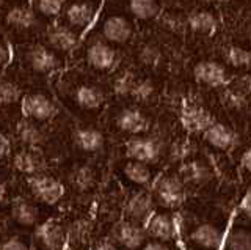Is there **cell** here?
<instances>
[{"mask_svg":"<svg viewBox=\"0 0 251 250\" xmlns=\"http://www.w3.org/2000/svg\"><path fill=\"white\" fill-rule=\"evenodd\" d=\"M13 166L16 170L21 171V173L33 176L38 173H43L46 168V161L43 158V154L36 151V148L27 146L14 154Z\"/></svg>","mask_w":251,"mask_h":250,"instance_id":"cell-14","label":"cell"},{"mask_svg":"<svg viewBox=\"0 0 251 250\" xmlns=\"http://www.w3.org/2000/svg\"><path fill=\"white\" fill-rule=\"evenodd\" d=\"M179 178L182 179V183L201 186L210 181L212 178V170L206 162L202 161H187L182 164V167L179 170Z\"/></svg>","mask_w":251,"mask_h":250,"instance_id":"cell-18","label":"cell"},{"mask_svg":"<svg viewBox=\"0 0 251 250\" xmlns=\"http://www.w3.org/2000/svg\"><path fill=\"white\" fill-rule=\"evenodd\" d=\"M137 60L145 68H157L163 60V52L157 44L145 43L137 51Z\"/></svg>","mask_w":251,"mask_h":250,"instance_id":"cell-30","label":"cell"},{"mask_svg":"<svg viewBox=\"0 0 251 250\" xmlns=\"http://www.w3.org/2000/svg\"><path fill=\"white\" fill-rule=\"evenodd\" d=\"M68 0H31L30 6L36 13V16L57 18L66 6Z\"/></svg>","mask_w":251,"mask_h":250,"instance_id":"cell-31","label":"cell"},{"mask_svg":"<svg viewBox=\"0 0 251 250\" xmlns=\"http://www.w3.org/2000/svg\"><path fill=\"white\" fill-rule=\"evenodd\" d=\"M116 126L120 128L123 132H127L132 136H140L145 134L151 128V121L145 115V112H141L140 109H123V111L116 115L115 118Z\"/></svg>","mask_w":251,"mask_h":250,"instance_id":"cell-12","label":"cell"},{"mask_svg":"<svg viewBox=\"0 0 251 250\" xmlns=\"http://www.w3.org/2000/svg\"><path fill=\"white\" fill-rule=\"evenodd\" d=\"M133 27L132 22L121 14L105 18L100 27V38L110 44H126L132 40Z\"/></svg>","mask_w":251,"mask_h":250,"instance_id":"cell-11","label":"cell"},{"mask_svg":"<svg viewBox=\"0 0 251 250\" xmlns=\"http://www.w3.org/2000/svg\"><path fill=\"white\" fill-rule=\"evenodd\" d=\"M185 24L196 35L212 36L218 28V19L212 11L200 10L192 13L188 18H185Z\"/></svg>","mask_w":251,"mask_h":250,"instance_id":"cell-19","label":"cell"},{"mask_svg":"<svg viewBox=\"0 0 251 250\" xmlns=\"http://www.w3.org/2000/svg\"><path fill=\"white\" fill-rule=\"evenodd\" d=\"M154 208V197L146 191L133 194L127 201V214L137 221L148 217Z\"/></svg>","mask_w":251,"mask_h":250,"instance_id":"cell-25","label":"cell"},{"mask_svg":"<svg viewBox=\"0 0 251 250\" xmlns=\"http://www.w3.org/2000/svg\"><path fill=\"white\" fill-rule=\"evenodd\" d=\"M210 2H215V3H231V2H235V0H210Z\"/></svg>","mask_w":251,"mask_h":250,"instance_id":"cell-48","label":"cell"},{"mask_svg":"<svg viewBox=\"0 0 251 250\" xmlns=\"http://www.w3.org/2000/svg\"><path fill=\"white\" fill-rule=\"evenodd\" d=\"M63 18L68 26H71L78 33L85 32L98 16V5L90 0H78V2L69 3L63 8Z\"/></svg>","mask_w":251,"mask_h":250,"instance_id":"cell-7","label":"cell"},{"mask_svg":"<svg viewBox=\"0 0 251 250\" xmlns=\"http://www.w3.org/2000/svg\"><path fill=\"white\" fill-rule=\"evenodd\" d=\"M123 171L129 181L138 186H146L151 183V179H152V171L149 168L148 164L138 162V161H129L124 166Z\"/></svg>","mask_w":251,"mask_h":250,"instance_id":"cell-29","label":"cell"},{"mask_svg":"<svg viewBox=\"0 0 251 250\" xmlns=\"http://www.w3.org/2000/svg\"><path fill=\"white\" fill-rule=\"evenodd\" d=\"M179 120L187 132L202 134L215 121V116L206 107L196 104L193 101L184 99L179 109Z\"/></svg>","mask_w":251,"mask_h":250,"instance_id":"cell-3","label":"cell"},{"mask_svg":"<svg viewBox=\"0 0 251 250\" xmlns=\"http://www.w3.org/2000/svg\"><path fill=\"white\" fill-rule=\"evenodd\" d=\"M227 250H251V236L247 230H234L227 239Z\"/></svg>","mask_w":251,"mask_h":250,"instance_id":"cell-37","label":"cell"},{"mask_svg":"<svg viewBox=\"0 0 251 250\" xmlns=\"http://www.w3.org/2000/svg\"><path fill=\"white\" fill-rule=\"evenodd\" d=\"M148 233L157 241H170L175 234V225L167 214H155L148 225Z\"/></svg>","mask_w":251,"mask_h":250,"instance_id":"cell-27","label":"cell"},{"mask_svg":"<svg viewBox=\"0 0 251 250\" xmlns=\"http://www.w3.org/2000/svg\"><path fill=\"white\" fill-rule=\"evenodd\" d=\"M16 136L28 148H38L46 142V136L43 129L38 126V123L25 118V116L16 124Z\"/></svg>","mask_w":251,"mask_h":250,"instance_id":"cell-20","label":"cell"},{"mask_svg":"<svg viewBox=\"0 0 251 250\" xmlns=\"http://www.w3.org/2000/svg\"><path fill=\"white\" fill-rule=\"evenodd\" d=\"M130 14L138 21L159 19L162 14V5L159 0H127Z\"/></svg>","mask_w":251,"mask_h":250,"instance_id":"cell-23","label":"cell"},{"mask_svg":"<svg viewBox=\"0 0 251 250\" xmlns=\"http://www.w3.org/2000/svg\"><path fill=\"white\" fill-rule=\"evenodd\" d=\"M202 137L212 148H215V150H220V151L231 150L235 145V142H237L235 131L231 126H227L225 123H220L217 120L202 132Z\"/></svg>","mask_w":251,"mask_h":250,"instance_id":"cell-13","label":"cell"},{"mask_svg":"<svg viewBox=\"0 0 251 250\" xmlns=\"http://www.w3.org/2000/svg\"><path fill=\"white\" fill-rule=\"evenodd\" d=\"M240 167H243L247 171L251 170V153H250V150H245L243 154L240 156Z\"/></svg>","mask_w":251,"mask_h":250,"instance_id":"cell-43","label":"cell"},{"mask_svg":"<svg viewBox=\"0 0 251 250\" xmlns=\"http://www.w3.org/2000/svg\"><path fill=\"white\" fill-rule=\"evenodd\" d=\"M11 150V143L10 140H8V137L3 134L2 131H0V159L5 158V156H8V153H10Z\"/></svg>","mask_w":251,"mask_h":250,"instance_id":"cell-42","label":"cell"},{"mask_svg":"<svg viewBox=\"0 0 251 250\" xmlns=\"http://www.w3.org/2000/svg\"><path fill=\"white\" fill-rule=\"evenodd\" d=\"M36 234H38V239L43 242V246L47 250H58L63 244V239H65L61 226L50 221L39 225Z\"/></svg>","mask_w":251,"mask_h":250,"instance_id":"cell-26","label":"cell"},{"mask_svg":"<svg viewBox=\"0 0 251 250\" xmlns=\"http://www.w3.org/2000/svg\"><path fill=\"white\" fill-rule=\"evenodd\" d=\"M0 250H28V247L19 238H10L0 246Z\"/></svg>","mask_w":251,"mask_h":250,"instance_id":"cell-41","label":"cell"},{"mask_svg":"<svg viewBox=\"0 0 251 250\" xmlns=\"http://www.w3.org/2000/svg\"><path fill=\"white\" fill-rule=\"evenodd\" d=\"M22 91L19 85L10 79H0V106H13L19 103Z\"/></svg>","mask_w":251,"mask_h":250,"instance_id":"cell-33","label":"cell"},{"mask_svg":"<svg viewBox=\"0 0 251 250\" xmlns=\"http://www.w3.org/2000/svg\"><path fill=\"white\" fill-rule=\"evenodd\" d=\"M243 208H245L247 214H250V194H247L245 198H243Z\"/></svg>","mask_w":251,"mask_h":250,"instance_id":"cell-47","label":"cell"},{"mask_svg":"<svg viewBox=\"0 0 251 250\" xmlns=\"http://www.w3.org/2000/svg\"><path fill=\"white\" fill-rule=\"evenodd\" d=\"M154 200L160 206L175 209L185 200V186L177 175H163L154 184Z\"/></svg>","mask_w":251,"mask_h":250,"instance_id":"cell-1","label":"cell"},{"mask_svg":"<svg viewBox=\"0 0 251 250\" xmlns=\"http://www.w3.org/2000/svg\"><path fill=\"white\" fill-rule=\"evenodd\" d=\"M28 187L35 197L46 203V205H55L65 195V186L57 178L38 173L28 178Z\"/></svg>","mask_w":251,"mask_h":250,"instance_id":"cell-8","label":"cell"},{"mask_svg":"<svg viewBox=\"0 0 251 250\" xmlns=\"http://www.w3.org/2000/svg\"><path fill=\"white\" fill-rule=\"evenodd\" d=\"M11 46L8 44L2 36H0V69H3L11 61Z\"/></svg>","mask_w":251,"mask_h":250,"instance_id":"cell-40","label":"cell"},{"mask_svg":"<svg viewBox=\"0 0 251 250\" xmlns=\"http://www.w3.org/2000/svg\"><path fill=\"white\" fill-rule=\"evenodd\" d=\"M5 24L16 30H30L36 27L38 16L30 5H13L5 13Z\"/></svg>","mask_w":251,"mask_h":250,"instance_id":"cell-16","label":"cell"},{"mask_svg":"<svg viewBox=\"0 0 251 250\" xmlns=\"http://www.w3.org/2000/svg\"><path fill=\"white\" fill-rule=\"evenodd\" d=\"M118 242L123 244L126 249H138L145 242V231L137 225L132 223H121L116 228Z\"/></svg>","mask_w":251,"mask_h":250,"instance_id":"cell-28","label":"cell"},{"mask_svg":"<svg viewBox=\"0 0 251 250\" xmlns=\"http://www.w3.org/2000/svg\"><path fill=\"white\" fill-rule=\"evenodd\" d=\"M192 150H193L192 143H188V142H179V143L173 145V148H171V156L175 159L185 161V159L190 158Z\"/></svg>","mask_w":251,"mask_h":250,"instance_id":"cell-39","label":"cell"},{"mask_svg":"<svg viewBox=\"0 0 251 250\" xmlns=\"http://www.w3.org/2000/svg\"><path fill=\"white\" fill-rule=\"evenodd\" d=\"M143 250H170V247L165 246L162 241H155V242H149L148 246L143 247Z\"/></svg>","mask_w":251,"mask_h":250,"instance_id":"cell-44","label":"cell"},{"mask_svg":"<svg viewBox=\"0 0 251 250\" xmlns=\"http://www.w3.org/2000/svg\"><path fill=\"white\" fill-rule=\"evenodd\" d=\"M19 103H21L22 115L36 123L50 121L58 113V109L55 106V103L47 95H44V93H28V95H22Z\"/></svg>","mask_w":251,"mask_h":250,"instance_id":"cell-2","label":"cell"},{"mask_svg":"<svg viewBox=\"0 0 251 250\" xmlns=\"http://www.w3.org/2000/svg\"><path fill=\"white\" fill-rule=\"evenodd\" d=\"M225 58L232 68H237V69H245L251 63L250 51L242 48V46H231V48H227Z\"/></svg>","mask_w":251,"mask_h":250,"instance_id":"cell-35","label":"cell"},{"mask_svg":"<svg viewBox=\"0 0 251 250\" xmlns=\"http://www.w3.org/2000/svg\"><path fill=\"white\" fill-rule=\"evenodd\" d=\"M11 217L19 225L33 226L38 222V209L33 203L19 197L11 203Z\"/></svg>","mask_w":251,"mask_h":250,"instance_id":"cell-24","label":"cell"},{"mask_svg":"<svg viewBox=\"0 0 251 250\" xmlns=\"http://www.w3.org/2000/svg\"><path fill=\"white\" fill-rule=\"evenodd\" d=\"M93 250H118L113 244H110V242L104 241V242H99V244L94 247Z\"/></svg>","mask_w":251,"mask_h":250,"instance_id":"cell-45","label":"cell"},{"mask_svg":"<svg viewBox=\"0 0 251 250\" xmlns=\"http://www.w3.org/2000/svg\"><path fill=\"white\" fill-rule=\"evenodd\" d=\"M126 156L130 161H138L143 164H154L160 158V145L155 139L135 136L126 143Z\"/></svg>","mask_w":251,"mask_h":250,"instance_id":"cell-10","label":"cell"},{"mask_svg":"<svg viewBox=\"0 0 251 250\" xmlns=\"http://www.w3.org/2000/svg\"><path fill=\"white\" fill-rule=\"evenodd\" d=\"M195 81L209 88H223L231 82V76L225 65L215 60L198 61L193 68Z\"/></svg>","mask_w":251,"mask_h":250,"instance_id":"cell-5","label":"cell"},{"mask_svg":"<svg viewBox=\"0 0 251 250\" xmlns=\"http://www.w3.org/2000/svg\"><path fill=\"white\" fill-rule=\"evenodd\" d=\"M25 65L38 74H49L61 66L60 54L46 44H35L25 51L24 56Z\"/></svg>","mask_w":251,"mask_h":250,"instance_id":"cell-4","label":"cell"},{"mask_svg":"<svg viewBox=\"0 0 251 250\" xmlns=\"http://www.w3.org/2000/svg\"><path fill=\"white\" fill-rule=\"evenodd\" d=\"M86 61L96 71H113L118 65V52L110 43L98 38L86 49Z\"/></svg>","mask_w":251,"mask_h":250,"instance_id":"cell-9","label":"cell"},{"mask_svg":"<svg viewBox=\"0 0 251 250\" xmlns=\"http://www.w3.org/2000/svg\"><path fill=\"white\" fill-rule=\"evenodd\" d=\"M159 18H162V22L163 26L173 30V32H180L187 24H185V19L180 16V14H176V13H162Z\"/></svg>","mask_w":251,"mask_h":250,"instance_id":"cell-38","label":"cell"},{"mask_svg":"<svg viewBox=\"0 0 251 250\" xmlns=\"http://www.w3.org/2000/svg\"><path fill=\"white\" fill-rule=\"evenodd\" d=\"M74 142L78 150L85 153H96L104 148V134L96 128H78L74 132Z\"/></svg>","mask_w":251,"mask_h":250,"instance_id":"cell-22","label":"cell"},{"mask_svg":"<svg viewBox=\"0 0 251 250\" xmlns=\"http://www.w3.org/2000/svg\"><path fill=\"white\" fill-rule=\"evenodd\" d=\"M129 96L138 101V103H149L155 96V85L151 79H145V77L140 79V77H137Z\"/></svg>","mask_w":251,"mask_h":250,"instance_id":"cell-32","label":"cell"},{"mask_svg":"<svg viewBox=\"0 0 251 250\" xmlns=\"http://www.w3.org/2000/svg\"><path fill=\"white\" fill-rule=\"evenodd\" d=\"M94 179H96V175H94V170L88 166H82L73 171L71 175V183L78 191H88L90 187H93Z\"/></svg>","mask_w":251,"mask_h":250,"instance_id":"cell-36","label":"cell"},{"mask_svg":"<svg viewBox=\"0 0 251 250\" xmlns=\"http://www.w3.org/2000/svg\"><path fill=\"white\" fill-rule=\"evenodd\" d=\"M78 41H80V33L68 26L65 21L53 22L46 32V46H49L58 54H69L73 52Z\"/></svg>","mask_w":251,"mask_h":250,"instance_id":"cell-6","label":"cell"},{"mask_svg":"<svg viewBox=\"0 0 251 250\" xmlns=\"http://www.w3.org/2000/svg\"><path fill=\"white\" fill-rule=\"evenodd\" d=\"M74 101L85 111H98L105 103V93L94 83H80L74 88Z\"/></svg>","mask_w":251,"mask_h":250,"instance_id":"cell-15","label":"cell"},{"mask_svg":"<svg viewBox=\"0 0 251 250\" xmlns=\"http://www.w3.org/2000/svg\"><path fill=\"white\" fill-rule=\"evenodd\" d=\"M135 79H137V76L133 74L132 71H121L120 74H116L115 79L112 81V91H113V95L120 96V98L129 96Z\"/></svg>","mask_w":251,"mask_h":250,"instance_id":"cell-34","label":"cell"},{"mask_svg":"<svg viewBox=\"0 0 251 250\" xmlns=\"http://www.w3.org/2000/svg\"><path fill=\"white\" fill-rule=\"evenodd\" d=\"M223 233L212 223H201L190 233V241L201 249H217L222 244Z\"/></svg>","mask_w":251,"mask_h":250,"instance_id":"cell-21","label":"cell"},{"mask_svg":"<svg viewBox=\"0 0 251 250\" xmlns=\"http://www.w3.org/2000/svg\"><path fill=\"white\" fill-rule=\"evenodd\" d=\"M5 198H6V187L2 181H0V203L5 201Z\"/></svg>","mask_w":251,"mask_h":250,"instance_id":"cell-46","label":"cell"},{"mask_svg":"<svg viewBox=\"0 0 251 250\" xmlns=\"http://www.w3.org/2000/svg\"><path fill=\"white\" fill-rule=\"evenodd\" d=\"M248 90L250 82H245L243 85L240 81L235 85L227 83L220 93V101H222L223 107L229 109V111H243L248 104Z\"/></svg>","mask_w":251,"mask_h":250,"instance_id":"cell-17","label":"cell"}]
</instances>
